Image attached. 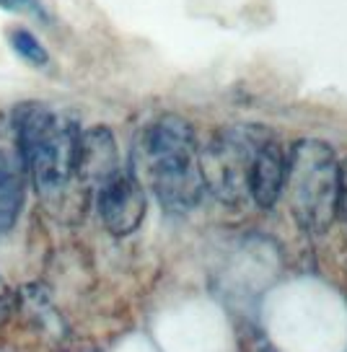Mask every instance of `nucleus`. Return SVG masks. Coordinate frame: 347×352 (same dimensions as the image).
Instances as JSON below:
<instances>
[{
  "instance_id": "nucleus-3",
  "label": "nucleus",
  "mask_w": 347,
  "mask_h": 352,
  "mask_svg": "<svg viewBox=\"0 0 347 352\" xmlns=\"http://www.w3.org/2000/svg\"><path fill=\"white\" fill-rule=\"evenodd\" d=\"M282 189H288L293 215L306 231L324 233L339 215V161L335 151L324 140H298L288 153Z\"/></svg>"
},
{
  "instance_id": "nucleus-12",
  "label": "nucleus",
  "mask_w": 347,
  "mask_h": 352,
  "mask_svg": "<svg viewBox=\"0 0 347 352\" xmlns=\"http://www.w3.org/2000/svg\"><path fill=\"white\" fill-rule=\"evenodd\" d=\"M11 311H13V290L8 287V283L0 277V321L8 319Z\"/></svg>"
},
{
  "instance_id": "nucleus-5",
  "label": "nucleus",
  "mask_w": 347,
  "mask_h": 352,
  "mask_svg": "<svg viewBox=\"0 0 347 352\" xmlns=\"http://www.w3.org/2000/svg\"><path fill=\"white\" fill-rule=\"evenodd\" d=\"M96 210L112 236H130L148 212V195L135 171H117L96 189Z\"/></svg>"
},
{
  "instance_id": "nucleus-1",
  "label": "nucleus",
  "mask_w": 347,
  "mask_h": 352,
  "mask_svg": "<svg viewBox=\"0 0 347 352\" xmlns=\"http://www.w3.org/2000/svg\"><path fill=\"white\" fill-rule=\"evenodd\" d=\"M135 166L143 187H151L169 212H189L205 195L195 130L176 114H163L143 130Z\"/></svg>"
},
{
  "instance_id": "nucleus-11",
  "label": "nucleus",
  "mask_w": 347,
  "mask_h": 352,
  "mask_svg": "<svg viewBox=\"0 0 347 352\" xmlns=\"http://www.w3.org/2000/svg\"><path fill=\"white\" fill-rule=\"evenodd\" d=\"M337 208L347 218V158L339 164V189H337Z\"/></svg>"
},
{
  "instance_id": "nucleus-7",
  "label": "nucleus",
  "mask_w": 347,
  "mask_h": 352,
  "mask_svg": "<svg viewBox=\"0 0 347 352\" xmlns=\"http://www.w3.org/2000/svg\"><path fill=\"white\" fill-rule=\"evenodd\" d=\"M23 179L26 168L13 122L0 114V231L11 228L19 218L23 205Z\"/></svg>"
},
{
  "instance_id": "nucleus-4",
  "label": "nucleus",
  "mask_w": 347,
  "mask_h": 352,
  "mask_svg": "<svg viewBox=\"0 0 347 352\" xmlns=\"http://www.w3.org/2000/svg\"><path fill=\"white\" fill-rule=\"evenodd\" d=\"M267 135L262 127H228L200 148V171L213 197L226 205H241L249 197L251 161Z\"/></svg>"
},
{
  "instance_id": "nucleus-2",
  "label": "nucleus",
  "mask_w": 347,
  "mask_h": 352,
  "mask_svg": "<svg viewBox=\"0 0 347 352\" xmlns=\"http://www.w3.org/2000/svg\"><path fill=\"white\" fill-rule=\"evenodd\" d=\"M21 145L26 176L47 202H54L76 184V158L81 124L73 114L50 104L26 101L11 114Z\"/></svg>"
},
{
  "instance_id": "nucleus-6",
  "label": "nucleus",
  "mask_w": 347,
  "mask_h": 352,
  "mask_svg": "<svg viewBox=\"0 0 347 352\" xmlns=\"http://www.w3.org/2000/svg\"><path fill=\"white\" fill-rule=\"evenodd\" d=\"M120 171V151L109 127L94 124L81 130L76 158V184L83 189H98Z\"/></svg>"
},
{
  "instance_id": "nucleus-9",
  "label": "nucleus",
  "mask_w": 347,
  "mask_h": 352,
  "mask_svg": "<svg viewBox=\"0 0 347 352\" xmlns=\"http://www.w3.org/2000/svg\"><path fill=\"white\" fill-rule=\"evenodd\" d=\"M6 36H8L11 50L21 57L23 63H29V65H34V67L50 65V52H47V47H44L29 29H23V26H11V29L6 32Z\"/></svg>"
},
{
  "instance_id": "nucleus-10",
  "label": "nucleus",
  "mask_w": 347,
  "mask_h": 352,
  "mask_svg": "<svg viewBox=\"0 0 347 352\" xmlns=\"http://www.w3.org/2000/svg\"><path fill=\"white\" fill-rule=\"evenodd\" d=\"M0 8L16 16H26V19H39V21L47 19L42 0H0Z\"/></svg>"
},
{
  "instance_id": "nucleus-8",
  "label": "nucleus",
  "mask_w": 347,
  "mask_h": 352,
  "mask_svg": "<svg viewBox=\"0 0 347 352\" xmlns=\"http://www.w3.org/2000/svg\"><path fill=\"white\" fill-rule=\"evenodd\" d=\"M285 166H288V155L282 151L280 140L275 135H267L251 161L249 197L254 199L257 208L270 210L280 199L285 187Z\"/></svg>"
}]
</instances>
